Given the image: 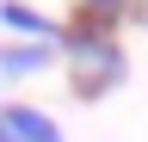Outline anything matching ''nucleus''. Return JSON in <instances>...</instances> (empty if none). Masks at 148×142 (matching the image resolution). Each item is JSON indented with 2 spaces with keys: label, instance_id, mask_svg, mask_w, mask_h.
<instances>
[{
  "label": "nucleus",
  "instance_id": "f257e3e1",
  "mask_svg": "<svg viewBox=\"0 0 148 142\" xmlns=\"http://www.w3.org/2000/svg\"><path fill=\"white\" fill-rule=\"evenodd\" d=\"M123 80V49L105 25H80L74 31V93L80 99H99Z\"/></svg>",
  "mask_w": 148,
  "mask_h": 142
},
{
  "label": "nucleus",
  "instance_id": "f03ea898",
  "mask_svg": "<svg viewBox=\"0 0 148 142\" xmlns=\"http://www.w3.org/2000/svg\"><path fill=\"white\" fill-rule=\"evenodd\" d=\"M0 123H6L12 142H62V130H56L43 111H31V105H6V111H0Z\"/></svg>",
  "mask_w": 148,
  "mask_h": 142
},
{
  "label": "nucleus",
  "instance_id": "7ed1b4c3",
  "mask_svg": "<svg viewBox=\"0 0 148 142\" xmlns=\"http://www.w3.org/2000/svg\"><path fill=\"white\" fill-rule=\"evenodd\" d=\"M0 19H6L12 31H31V37H49V31H56L43 12H31V6H25V0H6V6H0Z\"/></svg>",
  "mask_w": 148,
  "mask_h": 142
},
{
  "label": "nucleus",
  "instance_id": "20e7f679",
  "mask_svg": "<svg viewBox=\"0 0 148 142\" xmlns=\"http://www.w3.org/2000/svg\"><path fill=\"white\" fill-rule=\"evenodd\" d=\"M43 62H49L43 43H18V49H6V56H0V68H6V74H31V68H43Z\"/></svg>",
  "mask_w": 148,
  "mask_h": 142
},
{
  "label": "nucleus",
  "instance_id": "39448f33",
  "mask_svg": "<svg viewBox=\"0 0 148 142\" xmlns=\"http://www.w3.org/2000/svg\"><path fill=\"white\" fill-rule=\"evenodd\" d=\"M86 6H92V12H105V6H117V0H86Z\"/></svg>",
  "mask_w": 148,
  "mask_h": 142
}]
</instances>
